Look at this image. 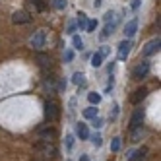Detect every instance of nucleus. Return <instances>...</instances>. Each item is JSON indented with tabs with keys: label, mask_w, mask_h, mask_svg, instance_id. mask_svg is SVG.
<instances>
[{
	"label": "nucleus",
	"mask_w": 161,
	"mask_h": 161,
	"mask_svg": "<svg viewBox=\"0 0 161 161\" xmlns=\"http://www.w3.org/2000/svg\"><path fill=\"white\" fill-rule=\"evenodd\" d=\"M101 4H103V0H95V2H93V6H95V8H99Z\"/></svg>",
	"instance_id": "obj_35"
},
{
	"label": "nucleus",
	"mask_w": 161,
	"mask_h": 161,
	"mask_svg": "<svg viewBox=\"0 0 161 161\" xmlns=\"http://www.w3.org/2000/svg\"><path fill=\"white\" fill-rule=\"evenodd\" d=\"M130 47H132L130 39L120 41V45H119V60H126V56H128V53H130Z\"/></svg>",
	"instance_id": "obj_8"
},
{
	"label": "nucleus",
	"mask_w": 161,
	"mask_h": 161,
	"mask_svg": "<svg viewBox=\"0 0 161 161\" xmlns=\"http://www.w3.org/2000/svg\"><path fill=\"white\" fill-rule=\"evenodd\" d=\"M101 64H103V56L99 53H95L93 56H91V66H93V68H101Z\"/></svg>",
	"instance_id": "obj_20"
},
{
	"label": "nucleus",
	"mask_w": 161,
	"mask_h": 161,
	"mask_svg": "<svg viewBox=\"0 0 161 161\" xmlns=\"http://www.w3.org/2000/svg\"><path fill=\"white\" fill-rule=\"evenodd\" d=\"M146 153H147V147H140V149H136V152H130L126 161H144Z\"/></svg>",
	"instance_id": "obj_11"
},
{
	"label": "nucleus",
	"mask_w": 161,
	"mask_h": 161,
	"mask_svg": "<svg viewBox=\"0 0 161 161\" xmlns=\"http://www.w3.org/2000/svg\"><path fill=\"white\" fill-rule=\"evenodd\" d=\"M120 149V138H113L111 142V152H119Z\"/></svg>",
	"instance_id": "obj_25"
},
{
	"label": "nucleus",
	"mask_w": 161,
	"mask_h": 161,
	"mask_svg": "<svg viewBox=\"0 0 161 161\" xmlns=\"http://www.w3.org/2000/svg\"><path fill=\"white\" fill-rule=\"evenodd\" d=\"M114 16H117L114 12H107V14H105V21H111V19H113Z\"/></svg>",
	"instance_id": "obj_32"
},
{
	"label": "nucleus",
	"mask_w": 161,
	"mask_h": 161,
	"mask_svg": "<svg viewBox=\"0 0 161 161\" xmlns=\"http://www.w3.org/2000/svg\"><path fill=\"white\" fill-rule=\"evenodd\" d=\"M72 146H74V136H66V147L72 149Z\"/></svg>",
	"instance_id": "obj_29"
},
{
	"label": "nucleus",
	"mask_w": 161,
	"mask_h": 161,
	"mask_svg": "<svg viewBox=\"0 0 161 161\" xmlns=\"http://www.w3.org/2000/svg\"><path fill=\"white\" fill-rule=\"evenodd\" d=\"M35 62L43 68V70H47V68H51L53 66V60H51V56L49 54H45V53H37V56H35Z\"/></svg>",
	"instance_id": "obj_9"
},
{
	"label": "nucleus",
	"mask_w": 161,
	"mask_h": 161,
	"mask_svg": "<svg viewBox=\"0 0 161 161\" xmlns=\"http://www.w3.org/2000/svg\"><path fill=\"white\" fill-rule=\"evenodd\" d=\"M58 89L64 91V89H66V82H58Z\"/></svg>",
	"instance_id": "obj_34"
},
{
	"label": "nucleus",
	"mask_w": 161,
	"mask_h": 161,
	"mask_svg": "<svg viewBox=\"0 0 161 161\" xmlns=\"http://www.w3.org/2000/svg\"><path fill=\"white\" fill-rule=\"evenodd\" d=\"M142 136H144V126H142V124H138L136 128L130 130V140H132V142H138Z\"/></svg>",
	"instance_id": "obj_16"
},
{
	"label": "nucleus",
	"mask_w": 161,
	"mask_h": 161,
	"mask_svg": "<svg viewBox=\"0 0 161 161\" xmlns=\"http://www.w3.org/2000/svg\"><path fill=\"white\" fill-rule=\"evenodd\" d=\"M45 119H47L49 122H56L60 119V107H58V103L49 99L47 103H45Z\"/></svg>",
	"instance_id": "obj_2"
},
{
	"label": "nucleus",
	"mask_w": 161,
	"mask_h": 161,
	"mask_svg": "<svg viewBox=\"0 0 161 161\" xmlns=\"http://www.w3.org/2000/svg\"><path fill=\"white\" fill-rule=\"evenodd\" d=\"M56 138V130L53 126H45V128L39 130V140H49V142H54Z\"/></svg>",
	"instance_id": "obj_7"
},
{
	"label": "nucleus",
	"mask_w": 161,
	"mask_h": 161,
	"mask_svg": "<svg viewBox=\"0 0 161 161\" xmlns=\"http://www.w3.org/2000/svg\"><path fill=\"white\" fill-rule=\"evenodd\" d=\"M146 95H147V89H146V87H140V89H136V91H134V95L130 97V101L134 103V105H138L140 101L146 99Z\"/></svg>",
	"instance_id": "obj_14"
},
{
	"label": "nucleus",
	"mask_w": 161,
	"mask_h": 161,
	"mask_svg": "<svg viewBox=\"0 0 161 161\" xmlns=\"http://www.w3.org/2000/svg\"><path fill=\"white\" fill-rule=\"evenodd\" d=\"M136 31H138V19H130L128 24L124 25V35L128 37V39H132L136 35Z\"/></svg>",
	"instance_id": "obj_12"
},
{
	"label": "nucleus",
	"mask_w": 161,
	"mask_h": 161,
	"mask_svg": "<svg viewBox=\"0 0 161 161\" xmlns=\"http://www.w3.org/2000/svg\"><path fill=\"white\" fill-rule=\"evenodd\" d=\"M95 29H97V19H91V21H87L86 31H87V33H93Z\"/></svg>",
	"instance_id": "obj_24"
},
{
	"label": "nucleus",
	"mask_w": 161,
	"mask_h": 161,
	"mask_svg": "<svg viewBox=\"0 0 161 161\" xmlns=\"http://www.w3.org/2000/svg\"><path fill=\"white\" fill-rule=\"evenodd\" d=\"M97 114H99V111L95 109V105H91V107H87V109L84 111V117H86V119H95Z\"/></svg>",
	"instance_id": "obj_19"
},
{
	"label": "nucleus",
	"mask_w": 161,
	"mask_h": 161,
	"mask_svg": "<svg viewBox=\"0 0 161 161\" xmlns=\"http://www.w3.org/2000/svg\"><path fill=\"white\" fill-rule=\"evenodd\" d=\"M45 43H47V33H45V29L35 31V33L31 35V39H29L31 49H35V51H41V49L45 47Z\"/></svg>",
	"instance_id": "obj_3"
},
{
	"label": "nucleus",
	"mask_w": 161,
	"mask_h": 161,
	"mask_svg": "<svg viewBox=\"0 0 161 161\" xmlns=\"http://www.w3.org/2000/svg\"><path fill=\"white\" fill-rule=\"evenodd\" d=\"M31 4L35 6V10H37V12H43V10L47 8V4H45V0H31Z\"/></svg>",
	"instance_id": "obj_23"
},
{
	"label": "nucleus",
	"mask_w": 161,
	"mask_h": 161,
	"mask_svg": "<svg viewBox=\"0 0 161 161\" xmlns=\"http://www.w3.org/2000/svg\"><path fill=\"white\" fill-rule=\"evenodd\" d=\"M35 149L45 157V159H53V157H56V146H54V142H49V140H39L37 144H35Z\"/></svg>",
	"instance_id": "obj_1"
},
{
	"label": "nucleus",
	"mask_w": 161,
	"mask_h": 161,
	"mask_svg": "<svg viewBox=\"0 0 161 161\" xmlns=\"http://www.w3.org/2000/svg\"><path fill=\"white\" fill-rule=\"evenodd\" d=\"M66 33H68V35H76V24H70V25H68Z\"/></svg>",
	"instance_id": "obj_30"
},
{
	"label": "nucleus",
	"mask_w": 161,
	"mask_h": 161,
	"mask_svg": "<svg viewBox=\"0 0 161 161\" xmlns=\"http://www.w3.org/2000/svg\"><path fill=\"white\" fill-rule=\"evenodd\" d=\"M80 161H89V157L87 155H82V157H80Z\"/></svg>",
	"instance_id": "obj_36"
},
{
	"label": "nucleus",
	"mask_w": 161,
	"mask_h": 161,
	"mask_svg": "<svg viewBox=\"0 0 161 161\" xmlns=\"http://www.w3.org/2000/svg\"><path fill=\"white\" fill-rule=\"evenodd\" d=\"M138 8H140V0H134V2H132V10H138Z\"/></svg>",
	"instance_id": "obj_33"
},
{
	"label": "nucleus",
	"mask_w": 161,
	"mask_h": 161,
	"mask_svg": "<svg viewBox=\"0 0 161 161\" xmlns=\"http://www.w3.org/2000/svg\"><path fill=\"white\" fill-rule=\"evenodd\" d=\"M64 60H66V62H72V60H74V53H72V51H66V53H64Z\"/></svg>",
	"instance_id": "obj_28"
},
{
	"label": "nucleus",
	"mask_w": 161,
	"mask_h": 161,
	"mask_svg": "<svg viewBox=\"0 0 161 161\" xmlns=\"http://www.w3.org/2000/svg\"><path fill=\"white\" fill-rule=\"evenodd\" d=\"M72 43H74V49L76 51H82L84 49V41H82L80 35H72Z\"/></svg>",
	"instance_id": "obj_22"
},
{
	"label": "nucleus",
	"mask_w": 161,
	"mask_h": 161,
	"mask_svg": "<svg viewBox=\"0 0 161 161\" xmlns=\"http://www.w3.org/2000/svg\"><path fill=\"white\" fill-rule=\"evenodd\" d=\"M72 82H74L76 86H86V76H84L82 72H76V74L72 76Z\"/></svg>",
	"instance_id": "obj_18"
},
{
	"label": "nucleus",
	"mask_w": 161,
	"mask_h": 161,
	"mask_svg": "<svg viewBox=\"0 0 161 161\" xmlns=\"http://www.w3.org/2000/svg\"><path fill=\"white\" fill-rule=\"evenodd\" d=\"M93 126H95V128H101V126H103V119L95 117V119H93Z\"/></svg>",
	"instance_id": "obj_31"
},
{
	"label": "nucleus",
	"mask_w": 161,
	"mask_h": 161,
	"mask_svg": "<svg viewBox=\"0 0 161 161\" xmlns=\"http://www.w3.org/2000/svg\"><path fill=\"white\" fill-rule=\"evenodd\" d=\"M12 21L16 25H24V24H29L31 21V16L25 12V10H18V12L12 14Z\"/></svg>",
	"instance_id": "obj_6"
},
{
	"label": "nucleus",
	"mask_w": 161,
	"mask_h": 161,
	"mask_svg": "<svg viewBox=\"0 0 161 161\" xmlns=\"http://www.w3.org/2000/svg\"><path fill=\"white\" fill-rule=\"evenodd\" d=\"M142 120H144V109L140 107V109H136V111H134L132 119H130V124H128V128H130V130L136 128L138 124H142Z\"/></svg>",
	"instance_id": "obj_10"
},
{
	"label": "nucleus",
	"mask_w": 161,
	"mask_h": 161,
	"mask_svg": "<svg viewBox=\"0 0 161 161\" xmlns=\"http://www.w3.org/2000/svg\"><path fill=\"white\" fill-rule=\"evenodd\" d=\"M159 45H161V39H159V37H155V39H152V41H149V43L146 45V47H144V51H142V54L146 56V58H147V56H152V54H155V53L159 51Z\"/></svg>",
	"instance_id": "obj_5"
},
{
	"label": "nucleus",
	"mask_w": 161,
	"mask_h": 161,
	"mask_svg": "<svg viewBox=\"0 0 161 161\" xmlns=\"http://www.w3.org/2000/svg\"><path fill=\"white\" fill-rule=\"evenodd\" d=\"M76 134L80 136V140H87V138H89V130H87V126H86L84 122H80V124L76 126Z\"/></svg>",
	"instance_id": "obj_15"
},
{
	"label": "nucleus",
	"mask_w": 161,
	"mask_h": 161,
	"mask_svg": "<svg viewBox=\"0 0 161 161\" xmlns=\"http://www.w3.org/2000/svg\"><path fill=\"white\" fill-rule=\"evenodd\" d=\"M117 24H119V19H117V16L113 18V21H107V25H105V29H103V33H101V39H107L111 33L114 31V27H117Z\"/></svg>",
	"instance_id": "obj_13"
},
{
	"label": "nucleus",
	"mask_w": 161,
	"mask_h": 161,
	"mask_svg": "<svg viewBox=\"0 0 161 161\" xmlns=\"http://www.w3.org/2000/svg\"><path fill=\"white\" fill-rule=\"evenodd\" d=\"M91 142H93V146H97V147H99V146L103 144V138H101L99 134H93V138H91Z\"/></svg>",
	"instance_id": "obj_27"
},
{
	"label": "nucleus",
	"mask_w": 161,
	"mask_h": 161,
	"mask_svg": "<svg viewBox=\"0 0 161 161\" xmlns=\"http://www.w3.org/2000/svg\"><path fill=\"white\" fill-rule=\"evenodd\" d=\"M87 99H89L91 105H99V103H101V95H99V93H95V91L87 93Z\"/></svg>",
	"instance_id": "obj_21"
},
{
	"label": "nucleus",
	"mask_w": 161,
	"mask_h": 161,
	"mask_svg": "<svg viewBox=\"0 0 161 161\" xmlns=\"http://www.w3.org/2000/svg\"><path fill=\"white\" fill-rule=\"evenodd\" d=\"M53 4H54L56 10H64V8H66V0H54Z\"/></svg>",
	"instance_id": "obj_26"
},
{
	"label": "nucleus",
	"mask_w": 161,
	"mask_h": 161,
	"mask_svg": "<svg viewBox=\"0 0 161 161\" xmlns=\"http://www.w3.org/2000/svg\"><path fill=\"white\" fill-rule=\"evenodd\" d=\"M149 68H152V64H149V60H142V62H138L136 68H134V72H132V78L134 80H142L147 76L149 72Z\"/></svg>",
	"instance_id": "obj_4"
},
{
	"label": "nucleus",
	"mask_w": 161,
	"mask_h": 161,
	"mask_svg": "<svg viewBox=\"0 0 161 161\" xmlns=\"http://www.w3.org/2000/svg\"><path fill=\"white\" fill-rule=\"evenodd\" d=\"M87 18H86V14L84 12H80V18H78V21H76V27H80V31H86V25H87Z\"/></svg>",
	"instance_id": "obj_17"
}]
</instances>
